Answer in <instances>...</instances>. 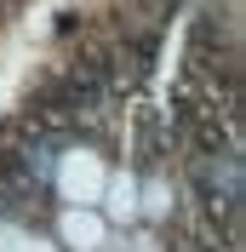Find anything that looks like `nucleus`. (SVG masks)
Instances as JSON below:
<instances>
[{"mask_svg":"<svg viewBox=\"0 0 246 252\" xmlns=\"http://www.w3.org/2000/svg\"><path fill=\"white\" fill-rule=\"evenodd\" d=\"M0 12H6V0H0Z\"/></svg>","mask_w":246,"mask_h":252,"instance_id":"f257e3e1","label":"nucleus"}]
</instances>
